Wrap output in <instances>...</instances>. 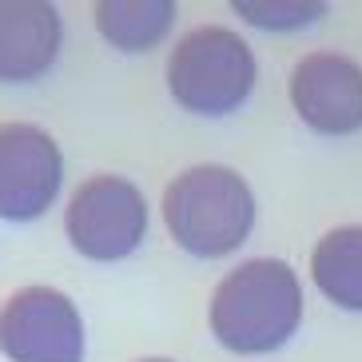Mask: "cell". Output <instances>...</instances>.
Masks as SVG:
<instances>
[{
	"mask_svg": "<svg viewBox=\"0 0 362 362\" xmlns=\"http://www.w3.org/2000/svg\"><path fill=\"white\" fill-rule=\"evenodd\" d=\"M163 227L195 259H227L251 239L259 203L251 183L227 163H195L163 187Z\"/></svg>",
	"mask_w": 362,
	"mask_h": 362,
	"instance_id": "cell-2",
	"label": "cell"
},
{
	"mask_svg": "<svg viewBox=\"0 0 362 362\" xmlns=\"http://www.w3.org/2000/svg\"><path fill=\"white\" fill-rule=\"evenodd\" d=\"M92 16H96V33L116 52L136 56V52H151L156 44L168 40L180 8L171 0H100Z\"/></svg>",
	"mask_w": 362,
	"mask_h": 362,
	"instance_id": "cell-10",
	"label": "cell"
},
{
	"mask_svg": "<svg viewBox=\"0 0 362 362\" xmlns=\"http://www.w3.org/2000/svg\"><path fill=\"white\" fill-rule=\"evenodd\" d=\"M0 354L8 362H84L88 327L72 295L21 287L0 303Z\"/></svg>",
	"mask_w": 362,
	"mask_h": 362,
	"instance_id": "cell-5",
	"label": "cell"
},
{
	"mask_svg": "<svg viewBox=\"0 0 362 362\" xmlns=\"http://www.w3.org/2000/svg\"><path fill=\"white\" fill-rule=\"evenodd\" d=\"M231 12L263 33H298V28L319 24L327 16V4L322 0H279V4L275 0H235Z\"/></svg>",
	"mask_w": 362,
	"mask_h": 362,
	"instance_id": "cell-11",
	"label": "cell"
},
{
	"mask_svg": "<svg viewBox=\"0 0 362 362\" xmlns=\"http://www.w3.org/2000/svg\"><path fill=\"white\" fill-rule=\"evenodd\" d=\"M291 107L319 136L362 132V64L342 52H307L291 72Z\"/></svg>",
	"mask_w": 362,
	"mask_h": 362,
	"instance_id": "cell-7",
	"label": "cell"
},
{
	"mask_svg": "<svg viewBox=\"0 0 362 362\" xmlns=\"http://www.w3.org/2000/svg\"><path fill=\"white\" fill-rule=\"evenodd\" d=\"M64 192V151L40 124H0V219L36 223Z\"/></svg>",
	"mask_w": 362,
	"mask_h": 362,
	"instance_id": "cell-6",
	"label": "cell"
},
{
	"mask_svg": "<svg viewBox=\"0 0 362 362\" xmlns=\"http://www.w3.org/2000/svg\"><path fill=\"white\" fill-rule=\"evenodd\" d=\"M148 199L124 175H92L72 192L64 207V235L88 263H119L148 239Z\"/></svg>",
	"mask_w": 362,
	"mask_h": 362,
	"instance_id": "cell-4",
	"label": "cell"
},
{
	"mask_svg": "<svg viewBox=\"0 0 362 362\" xmlns=\"http://www.w3.org/2000/svg\"><path fill=\"white\" fill-rule=\"evenodd\" d=\"M207 327L231 354H275L303 327V279L287 259L231 267L207 303Z\"/></svg>",
	"mask_w": 362,
	"mask_h": 362,
	"instance_id": "cell-1",
	"label": "cell"
},
{
	"mask_svg": "<svg viewBox=\"0 0 362 362\" xmlns=\"http://www.w3.org/2000/svg\"><path fill=\"white\" fill-rule=\"evenodd\" d=\"M139 362H175V358H139Z\"/></svg>",
	"mask_w": 362,
	"mask_h": 362,
	"instance_id": "cell-12",
	"label": "cell"
},
{
	"mask_svg": "<svg viewBox=\"0 0 362 362\" xmlns=\"http://www.w3.org/2000/svg\"><path fill=\"white\" fill-rule=\"evenodd\" d=\"M310 283L339 310L362 315V223H342L310 251Z\"/></svg>",
	"mask_w": 362,
	"mask_h": 362,
	"instance_id": "cell-9",
	"label": "cell"
},
{
	"mask_svg": "<svg viewBox=\"0 0 362 362\" xmlns=\"http://www.w3.org/2000/svg\"><path fill=\"white\" fill-rule=\"evenodd\" d=\"M64 48V16L48 0H0V84H36Z\"/></svg>",
	"mask_w": 362,
	"mask_h": 362,
	"instance_id": "cell-8",
	"label": "cell"
},
{
	"mask_svg": "<svg viewBox=\"0 0 362 362\" xmlns=\"http://www.w3.org/2000/svg\"><path fill=\"white\" fill-rule=\"evenodd\" d=\"M255 84L259 64L251 44L223 24L192 28L168 56V92L187 116H231L255 96Z\"/></svg>",
	"mask_w": 362,
	"mask_h": 362,
	"instance_id": "cell-3",
	"label": "cell"
}]
</instances>
